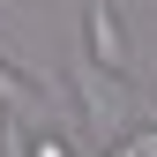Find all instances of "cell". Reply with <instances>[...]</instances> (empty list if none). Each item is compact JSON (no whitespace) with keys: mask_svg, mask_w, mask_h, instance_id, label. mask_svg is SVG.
Returning <instances> with one entry per match:
<instances>
[{"mask_svg":"<svg viewBox=\"0 0 157 157\" xmlns=\"http://www.w3.org/2000/svg\"><path fill=\"white\" fill-rule=\"evenodd\" d=\"M82 52L97 67H120L127 75V30H120V0H90L82 8Z\"/></svg>","mask_w":157,"mask_h":157,"instance_id":"obj_2","label":"cell"},{"mask_svg":"<svg viewBox=\"0 0 157 157\" xmlns=\"http://www.w3.org/2000/svg\"><path fill=\"white\" fill-rule=\"evenodd\" d=\"M30 157H75V142H67L60 127H52V135H37V150H30Z\"/></svg>","mask_w":157,"mask_h":157,"instance_id":"obj_5","label":"cell"},{"mask_svg":"<svg viewBox=\"0 0 157 157\" xmlns=\"http://www.w3.org/2000/svg\"><path fill=\"white\" fill-rule=\"evenodd\" d=\"M75 97H82V120L97 142H120V120H127V75L120 67H97L90 52H75Z\"/></svg>","mask_w":157,"mask_h":157,"instance_id":"obj_1","label":"cell"},{"mask_svg":"<svg viewBox=\"0 0 157 157\" xmlns=\"http://www.w3.org/2000/svg\"><path fill=\"white\" fill-rule=\"evenodd\" d=\"M37 112H52L45 82H37V75H23L15 60H0V120H8V127H30Z\"/></svg>","mask_w":157,"mask_h":157,"instance_id":"obj_3","label":"cell"},{"mask_svg":"<svg viewBox=\"0 0 157 157\" xmlns=\"http://www.w3.org/2000/svg\"><path fill=\"white\" fill-rule=\"evenodd\" d=\"M112 157H157V127H135L127 142H112Z\"/></svg>","mask_w":157,"mask_h":157,"instance_id":"obj_4","label":"cell"}]
</instances>
